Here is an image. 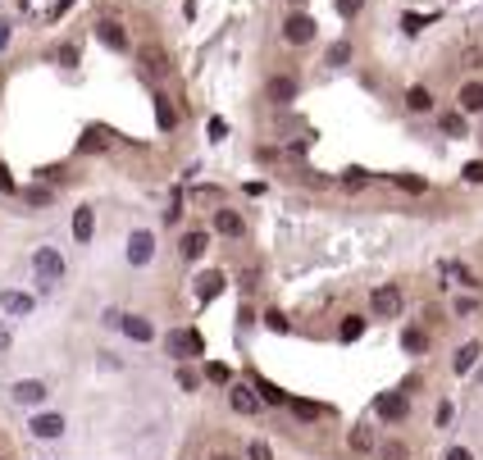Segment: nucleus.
<instances>
[{
	"label": "nucleus",
	"mask_w": 483,
	"mask_h": 460,
	"mask_svg": "<svg viewBox=\"0 0 483 460\" xmlns=\"http://www.w3.org/2000/svg\"><path fill=\"white\" fill-rule=\"evenodd\" d=\"M164 347H169V356H182V360H187V356H206V338H201L196 328H173Z\"/></svg>",
	"instance_id": "f257e3e1"
},
{
	"label": "nucleus",
	"mask_w": 483,
	"mask_h": 460,
	"mask_svg": "<svg viewBox=\"0 0 483 460\" xmlns=\"http://www.w3.org/2000/svg\"><path fill=\"white\" fill-rule=\"evenodd\" d=\"M32 269H37V278H42L46 287H51V283H60V278H64V260H60V251H55V246H37Z\"/></svg>",
	"instance_id": "f03ea898"
},
{
	"label": "nucleus",
	"mask_w": 483,
	"mask_h": 460,
	"mask_svg": "<svg viewBox=\"0 0 483 460\" xmlns=\"http://www.w3.org/2000/svg\"><path fill=\"white\" fill-rule=\"evenodd\" d=\"M315 32H320V23H315L310 14H292V18L283 23V37H287L292 46H306V41H315Z\"/></svg>",
	"instance_id": "7ed1b4c3"
},
{
	"label": "nucleus",
	"mask_w": 483,
	"mask_h": 460,
	"mask_svg": "<svg viewBox=\"0 0 483 460\" xmlns=\"http://www.w3.org/2000/svg\"><path fill=\"white\" fill-rule=\"evenodd\" d=\"M151 255H156V237H151L146 228H137V233L128 237V260H132V264H146Z\"/></svg>",
	"instance_id": "20e7f679"
},
{
	"label": "nucleus",
	"mask_w": 483,
	"mask_h": 460,
	"mask_svg": "<svg viewBox=\"0 0 483 460\" xmlns=\"http://www.w3.org/2000/svg\"><path fill=\"white\" fill-rule=\"evenodd\" d=\"M374 410H379L383 419H406V410H410V401L401 397V392H388V397L374 401Z\"/></svg>",
	"instance_id": "39448f33"
},
{
	"label": "nucleus",
	"mask_w": 483,
	"mask_h": 460,
	"mask_svg": "<svg viewBox=\"0 0 483 460\" xmlns=\"http://www.w3.org/2000/svg\"><path fill=\"white\" fill-rule=\"evenodd\" d=\"M96 37H101L110 51H128V32H123L114 18H105V23H96Z\"/></svg>",
	"instance_id": "423d86ee"
},
{
	"label": "nucleus",
	"mask_w": 483,
	"mask_h": 460,
	"mask_svg": "<svg viewBox=\"0 0 483 460\" xmlns=\"http://www.w3.org/2000/svg\"><path fill=\"white\" fill-rule=\"evenodd\" d=\"M14 401H23V406H42V401H46V383H37V378L14 383Z\"/></svg>",
	"instance_id": "0eeeda50"
},
{
	"label": "nucleus",
	"mask_w": 483,
	"mask_h": 460,
	"mask_svg": "<svg viewBox=\"0 0 483 460\" xmlns=\"http://www.w3.org/2000/svg\"><path fill=\"white\" fill-rule=\"evenodd\" d=\"M397 310H401V292L397 287H379V292H374V314H388L392 319Z\"/></svg>",
	"instance_id": "6e6552de"
},
{
	"label": "nucleus",
	"mask_w": 483,
	"mask_h": 460,
	"mask_svg": "<svg viewBox=\"0 0 483 460\" xmlns=\"http://www.w3.org/2000/svg\"><path fill=\"white\" fill-rule=\"evenodd\" d=\"M92 233H96L92 205H78V210H73V237H78V242H92Z\"/></svg>",
	"instance_id": "1a4fd4ad"
},
{
	"label": "nucleus",
	"mask_w": 483,
	"mask_h": 460,
	"mask_svg": "<svg viewBox=\"0 0 483 460\" xmlns=\"http://www.w3.org/2000/svg\"><path fill=\"white\" fill-rule=\"evenodd\" d=\"M219 292H224V274H215V269H206V274H201L196 278V296H201V301H215V296Z\"/></svg>",
	"instance_id": "9d476101"
},
{
	"label": "nucleus",
	"mask_w": 483,
	"mask_h": 460,
	"mask_svg": "<svg viewBox=\"0 0 483 460\" xmlns=\"http://www.w3.org/2000/svg\"><path fill=\"white\" fill-rule=\"evenodd\" d=\"M460 110L483 114V82H465V87H460Z\"/></svg>",
	"instance_id": "9b49d317"
},
{
	"label": "nucleus",
	"mask_w": 483,
	"mask_h": 460,
	"mask_svg": "<svg viewBox=\"0 0 483 460\" xmlns=\"http://www.w3.org/2000/svg\"><path fill=\"white\" fill-rule=\"evenodd\" d=\"M0 310L5 314H27L32 310V296L27 292H0Z\"/></svg>",
	"instance_id": "f8f14e48"
},
{
	"label": "nucleus",
	"mask_w": 483,
	"mask_h": 460,
	"mask_svg": "<svg viewBox=\"0 0 483 460\" xmlns=\"http://www.w3.org/2000/svg\"><path fill=\"white\" fill-rule=\"evenodd\" d=\"M228 401H233V410H242V415H256V410H260V397L251 388H242V383L233 388V397H228Z\"/></svg>",
	"instance_id": "ddd939ff"
},
{
	"label": "nucleus",
	"mask_w": 483,
	"mask_h": 460,
	"mask_svg": "<svg viewBox=\"0 0 483 460\" xmlns=\"http://www.w3.org/2000/svg\"><path fill=\"white\" fill-rule=\"evenodd\" d=\"M123 333H128L132 342H151V338H156V328H151L142 314H128V319H123Z\"/></svg>",
	"instance_id": "4468645a"
},
{
	"label": "nucleus",
	"mask_w": 483,
	"mask_h": 460,
	"mask_svg": "<svg viewBox=\"0 0 483 460\" xmlns=\"http://www.w3.org/2000/svg\"><path fill=\"white\" fill-rule=\"evenodd\" d=\"M32 433H37V437H60V433H64V419H60V415H37V419H32Z\"/></svg>",
	"instance_id": "2eb2a0df"
},
{
	"label": "nucleus",
	"mask_w": 483,
	"mask_h": 460,
	"mask_svg": "<svg viewBox=\"0 0 483 460\" xmlns=\"http://www.w3.org/2000/svg\"><path fill=\"white\" fill-rule=\"evenodd\" d=\"M215 228H219L224 237H242V215H237V210H219V215H215Z\"/></svg>",
	"instance_id": "dca6fc26"
},
{
	"label": "nucleus",
	"mask_w": 483,
	"mask_h": 460,
	"mask_svg": "<svg viewBox=\"0 0 483 460\" xmlns=\"http://www.w3.org/2000/svg\"><path fill=\"white\" fill-rule=\"evenodd\" d=\"M475 360H479V342H465V347L456 351V360H451V369H456V373H470V369H475Z\"/></svg>",
	"instance_id": "f3484780"
},
{
	"label": "nucleus",
	"mask_w": 483,
	"mask_h": 460,
	"mask_svg": "<svg viewBox=\"0 0 483 460\" xmlns=\"http://www.w3.org/2000/svg\"><path fill=\"white\" fill-rule=\"evenodd\" d=\"M256 392H260V401H265V406H283V401H287V392L278 388V383H269V378H260Z\"/></svg>",
	"instance_id": "a211bd4d"
},
{
	"label": "nucleus",
	"mask_w": 483,
	"mask_h": 460,
	"mask_svg": "<svg viewBox=\"0 0 483 460\" xmlns=\"http://www.w3.org/2000/svg\"><path fill=\"white\" fill-rule=\"evenodd\" d=\"M206 246H210V237H206V233H187V237H182V255H187V260L206 255Z\"/></svg>",
	"instance_id": "6ab92c4d"
},
{
	"label": "nucleus",
	"mask_w": 483,
	"mask_h": 460,
	"mask_svg": "<svg viewBox=\"0 0 483 460\" xmlns=\"http://www.w3.org/2000/svg\"><path fill=\"white\" fill-rule=\"evenodd\" d=\"M442 132H447V137H465V110L442 114Z\"/></svg>",
	"instance_id": "aec40b11"
},
{
	"label": "nucleus",
	"mask_w": 483,
	"mask_h": 460,
	"mask_svg": "<svg viewBox=\"0 0 483 460\" xmlns=\"http://www.w3.org/2000/svg\"><path fill=\"white\" fill-rule=\"evenodd\" d=\"M269 96H274L278 105L292 101V96H296V78H274V82H269Z\"/></svg>",
	"instance_id": "412c9836"
},
{
	"label": "nucleus",
	"mask_w": 483,
	"mask_h": 460,
	"mask_svg": "<svg viewBox=\"0 0 483 460\" xmlns=\"http://www.w3.org/2000/svg\"><path fill=\"white\" fill-rule=\"evenodd\" d=\"M156 119H160V128L169 132L173 123H178V114H173V105H169V96H156Z\"/></svg>",
	"instance_id": "4be33fe9"
},
{
	"label": "nucleus",
	"mask_w": 483,
	"mask_h": 460,
	"mask_svg": "<svg viewBox=\"0 0 483 460\" xmlns=\"http://www.w3.org/2000/svg\"><path fill=\"white\" fill-rule=\"evenodd\" d=\"M142 64H146L151 78H160V73L169 69V64H164V51H156V46H151V51H142Z\"/></svg>",
	"instance_id": "5701e85b"
},
{
	"label": "nucleus",
	"mask_w": 483,
	"mask_h": 460,
	"mask_svg": "<svg viewBox=\"0 0 483 460\" xmlns=\"http://www.w3.org/2000/svg\"><path fill=\"white\" fill-rule=\"evenodd\" d=\"M401 347H406V351H410V356H420V351H424V347H429V338H424V333H420V328H406V338H401Z\"/></svg>",
	"instance_id": "b1692460"
},
{
	"label": "nucleus",
	"mask_w": 483,
	"mask_h": 460,
	"mask_svg": "<svg viewBox=\"0 0 483 460\" xmlns=\"http://www.w3.org/2000/svg\"><path fill=\"white\" fill-rule=\"evenodd\" d=\"M406 105H410V110H433V96L424 87H410V91H406Z\"/></svg>",
	"instance_id": "393cba45"
},
{
	"label": "nucleus",
	"mask_w": 483,
	"mask_h": 460,
	"mask_svg": "<svg viewBox=\"0 0 483 460\" xmlns=\"http://www.w3.org/2000/svg\"><path fill=\"white\" fill-rule=\"evenodd\" d=\"M324 60H328V64H346V60H351V41H333Z\"/></svg>",
	"instance_id": "a878e982"
},
{
	"label": "nucleus",
	"mask_w": 483,
	"mask_h": 460,
	"mask_svg": "<svg viewBox=\"0 0 483 460\" xmlns=\"http://www.w3.org/2000/svg\"><path fill=\"white\" fill-rule=\"evenodd\" d=\"M337 333H342V342H356L365 333V319H356V314H351V319H342V328H337Z\"/></svg>",
	"instance_id": "bb28decb"
},
{
	"label": "nucleus",
	"mask_w": 483,
	"mask_h": 460,
	"mask_svg": "<svg viewBox=\"0 0 483 460\" xmlns=\"http://www.w3.org/2000/svg\"><path fill=\"white\" fill-rule=\"evenodd\" d=\"M292 415L296 419H320V406H315V401H292Z\"/></svg>",
	"instance_id": "cd10ccee"
},
{
	"label": "nucleus",
	"mask_w": 483,
	"mask_h": 460,
	"mask_svg": "<svg viewBox=\"0 0 483 460\" xmlns=\"http://www.w3.org/2000/svg\"><path fill=\"white\" fill-rule=\"evenodd\" d=\"M105 146V128H87V137H82V151H101Z\"/></svg>",
	"instance_id": "c85d7f7f"
},
{
	"label": "nucleus",
	"mask_w": 483,
	"mask_h": 460,
	"mask_svg": "<svg viewBox=\"0 0 483 460\" xmlns=\"http://www.w3.org/2000/svg\"><path fill=\"white\" fill-rule=\"evenodd\" d=\"M265 328H274V333H287V314H283V310H269V314H265Z\"/></svg>",
	"instance_id": "c756f323"
},
{
	"label": "nucleus",
	"mask_w": 483,
	"mask_h": 460,
	"mask_svg": "<svg viewBox=\"0 0 483 460\" xmlns=\"http://www.w3.org/2000/svg\"><path fill=\"white\" fill-rule=\"evenodd\" d=\"M351 447H356V452H370V447H374L370 428H356V433H351Z\"/></svg>",
	"instance_id": "7c9ffc66"
},
{
	"label": "nucleus",
	"mask_w": 483,
	"mask_h": 460,
	"mask_svg": "<svg viewBox=\"0 0 483 460\" xmlns=\"http://www.w3.org/2000/svg\"><path fill=\"white\" fill-rule=\"evenodd\" d=\"M360 5H365V0H337V14H342V18H356V14H360Z\"/></svg>",
	"instance_id": "2f4dec72"
},
{
	"label": "nucleus",
	"mask_w": 483,
	"mask_h": 460,
	"mask_svg": "<svg viewBox=\"0 0 483 460\" xmlns=\"http://www.w3.org/2000/svg\"><path fill=\"white\" fill-rule=\"evenodd\" d=\"M401 27L415 37V32H424V18H420V14H406V18H401Z\"/></svg>",
	"instance_id": "473e14b6"
},
{
	"label": "nucleus",
	"mask_w": 483,
	"mask_h": 460,
	"mask_svg": "<svg viewBox=\"0 0 483 460\" xmlns=\"http://www.w3.org/2000/svg\"><path fill=\"white\" fill-rule=\"evenodd\" d=\"M465 178H470V183H483V160H470V165H465Z\"/></svg>",
	"instance_id": "72a5a7b5"
},
{
	"label": "nucleus",
	"mask_w": 483,
	"mask_h": 460,
	"mask_svg": "<svg viewBox=\"0 0 483 460\" xmlns=\"http://www.w3.org/2000/svg\"><path fill=\"white\" fill-rule=\"evenodd\" d=\"M251 460H274V452H269V447L265 442H251V452H246Z\"/></svg>",
	"instance_id": "f704fd0d"
},
{
	"label": "nucleus",
	"mask_w": 483,
	"mask_h": 460,
	"mask_svg": "<svg viewBox=\"0 0 483 460\" xmlns=\"http://www.w3.org/2000/svg\"><path fill=\"white\" fill-rule=\"evenodd\" d=\"M206 378H210V383H228V365H210Z\"/></svg>",
	"instance_id": "c9c22d12"
},
{
	"label": "nucleus",
	"mask_w": 483,
	"mask_h": 460,
	"mask_svg": "<svg viewBox=\"0 0 483 460\" xmlns=\"http://www.w3.org/2000/svg\"><path fill=\"white\" fill-rule=\"evenodd\" d=\"M196 383H201V378H196V373H192V369H178V388H187V392H192V388H196Z\"/></svg>",
	"instance_id": "e433bc0d"
},
{
	"label": "nucleus",
	"mask_w": 483,
	"mask_h": 460,
	"mask_svg": "<svg viewBox=\"0 0 483 460\" xmlns=\"http://www.w3.org/2000/svg\"><path fill=\"white\" fill-rule=\"evenodd\" d=\"M397 183H401L406 191H424V183H420V178H410V174H397Z\"/></svg>",
	"instance_id": "4c0bfd02"
},
{
	"label": "nucleus",
	"mask_w": 483,
	"mask_h": 460,
	"mask_svg": "<svg viewBox=\"0 0 483 460\" xmlns=\"http://www.w3.org/2000/svg\"><path fill=\"white\" fill-rule=\"evenodd\" d=\"M27 200H32V205H46V200H51V191H46V187H32V191H27Z\"/></svg>",
	"instance_id": "58836bf2"
},
{
	"label": "nucleus",
	"mask_w": 483,
	"mask_h": 460,
	"mask_svg": "<svg viewBox=\"0 0 483 460\" xmlns=\"http://www.w3.org/2000/svg\"><path fill=\"white\" fill-rule=\"evenodd\" d=\"M224 132H228V123H224V119H210V137L219 141V137H224Z\"/></svg>",
	"instance_id": "ea45409f"
},
{
	"label": "nucleus",
	"mask_w": 483,
	"mask_h": 460,
	"mask_svg": "<svg viewBox=\"0 0 483 460\" xmlns=\"http://www.w3.org/2000/svg\"><path fill=\"white\" fill-rule=\"evenodd\" d=\"M60 64H78V51H73V46H60Z\"/></svg>",
	"instance_id": "a19ab883"
},
{
	"label": "nucleus",
	"mask_w": 483,
	"mask_h": 460,
	"mask_svg": "<svg viewBox=\"0 0 483 460\" xmlns=\"http://www.w3.org/2000/svg\"><path fill=\"white\" fill-rule=\"evenodd\" d=\"M406 456V447H397V442H392V447H383V460H401Z\"/></svg>",
	"instance_id": "79ce46f5"
},
{
	"label": "nucleus",
	"mask_w": 483,
	"mask_h": 460,
	"mask_svg": "<svg viewBox=\"0 0 483 460\" xmlns=\"http://www.w3.org/2000/svg\"><path fill=\"white\" fill-rule=\"evenodd\" d=\"M0 191H14V178H9V169L0 165Z\"/></svg>",
	"instance_id": "37998d69"
},
{
	"label": "nucleus",
	"mask_w": 483,
	"mask_h": 460,
	"mask_svg": "<svg viewBox=\"0 0 483 460\" xmlns=\"http://www.w3.org/2000/svg\"><path fill=\"white\" fill-rule=\"evenodd\" d=\"M447 460H475V456H470L465 447H451V452H447Z\"/></svg>",
	"instance_id": "c03bdc74"
},
{
	"label": "nucleus",
	"mask_w": 483,
	"mask_h": 460,
	"mask_svg": "<svg viewBox=\"0 0 483 460\" xmlns=\"http://www.w3.org/2000/svg\"><path fill=\"white\" fill-rule=\"evenodd\" d=\"M9 347V328H0V351H5Z\"/></svg>",
	"instance_id": "a18cd8bd"
},
{
	"label": "nucleus",
	"mask_w": 483,
	"mask_h": 460,
	"mask_svg": "<svg viewBox=\"0 0 483 460\" xmlns=\"http://www.w3.org/2000/svg\"><path fill=\"white\" fill-rule=\"evenodd\" d=\"M224 460H228V456H224Z\"/></svg>",
	"instance_id": "49530a36"
}]
</instances>
